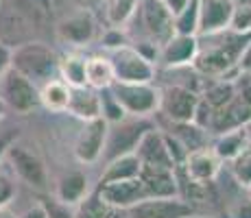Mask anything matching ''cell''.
<instances>
[{
  "label": "cell",
  "instance_id": "6da1fadb",
  "mask_svg": "<svg viewBox=\"0 0 251 218\" xmlns=\"http://www.w3.org/2000/svg\"><path fill=\"white\" fill-rule=\"evenodd\" d=\"M249 40L251 33L231 31V35H225V40L219 44H210L207 48H201L199 44V52H197V59L192 61V66L203 76H214V79L225 76L236 68L240 52H243V48L247 46Z\"/></svg>",
  "mask_w": 251,
  "mask_h": 218
},
{
  "label": "cell",
  "instance_id": "7a4b0ae2",
  "mask_svg": "<svg viewBox=\"0 0 251 218\" xmlns=\"http://www.w3.org/2000/svg\"><path fill=\"white\" fill-rule=\"evenodd\" d=\"M59 57L55 50L42 42H26L18 48H11V68L31 79L37 87L55 79Z\"/></svg>",
  "mask_w": 251,
  "mask_h": 218
},
{
  "label": "cell",
  "instance_id": "3957f363",
  "mask_svg": "<svg viewBox=\"0 0 251 218\" xmlns=\"http://www.w3.org/2000/svg\"><path fill=\"white\" fill-rule=\"evenodd\" d=\"M153 127H155V122H153L151 118H140V116L123 118L120 122L109 124L100 159L107 164L109 159H116V157H120V155L136 153L138 142L142 140V135Z\"/></svg>",
  "mask_w": 251,
  "mask_h": 218
},
{
  "label": "cell",
  "instance_id": "277c9868",
  "mask_svg": "<svg viewBox=\"0 0 251 218\" xmlns=\"http://www.w3.org/2000/svg\"><path fill=\"white\" fill-rule=\"evenodd\" d=\"M112 94L116 96L127 116H140V118H151L160 109V87L153 83H123L114 81L109 85Z\"/></svg>",
  "mask_w": 251,
  "mask_h": 218
},
{
  "label": "cell",
  "instance_id": "5b68a950",
  "mask_svg": "<svg viewBox=\"0 0 251 218\" xmlns=\"http://www.w3.org/2000/svg\"><path fill=\"white\" fill-rule=\"evenodd\" d=\"M0 96H2L7 109H13L16 114H31L33 109L40 107V87L26 79L18 70L9 68L0 79Z\"/></svg>",
  "mask_w": 251,
  "mask_h": 218
},
{
  "label": "cell",
  "instance_id": "8992f818",
  "mask_svg": "<svg viewBox=\"0 0 251 218\" xmlns=\"http://www.w3.org/2000/svg\"><path fill=\"white\" fill-rule=\"evenodd\" d=\"M7 159L11 164V170L18 174V179H22L28 188L33 190L46 192L50 186V179H48V170L44 159L40 157L33 148H28L26 144H18L13 142L7 151Z\"/></svg>",
  "mask_w": 251,
  "mask_h": 218
},
{
  "label": "cell",
  "instance_id": "52a82bcc",
  "mask_svg": "<svg viewBox=\"0 0 251 218\" xmlns=\"http://www.w3.org/2000/svg\"><path fill=\"white\" fill-rule=\"evenodd\" d=\"M109 59L114 66L116 81H123V83H153L155 81V64H151L129 44L114 50Z\"/></svg>",
  "mask_w": 251,
  "mask_h": 218
},
{
  "label": "cell",
  "instance_id": "ba28073f",
  "mask_svg": "<svg viewBox=\"0 0 251 218\" xmlns=\"http://www.w3.org/2000/svg\"><path fill=\"white\" fill-rule=\"evenodd\" d=\"M138 13L142 18V26L149 35V42L162 48L175 35V16L168 11L162 0H140Z\"/></svg>",
  "mask_w": 251,
  "mask_h": 218
},
{
  "label": "cell",
  "instance_id": "9c48e42d",
  "mask_svg": "<svg viewBox=\"0 0 251 218\" xmlns=\"http://www.w3.org/2000/svg\"><path fill=\"white\" fill-rule=\"evenodd\" d=\"M199 92L186 85H166L160 90V109L157 111H162L171 122H190L197 103H199Z\"/></svg>",
  "mask_w": 251,
  "mask_h": 218
},
{
  "label": "cell",
  "instance_id": "30bf717a",
  "mask_svg": "<svg viewBox=\"0 0 251 218\" xmlns=\"http://www.w3.org/2000/svg\"><path fill=\"white\" fill-rule=\"evenodd\" d=\"M195 214V205L183 196L144 198L133 207H129L131 218H192Z\"/></svg>",
  "mask_w": 251,
  "mask_h": 218
},
{
  "label": "cell",
  "instance_id": "8fae6325",
  "mask_svg": "<svg viewBox=\"0 0 251 218\" xmlns=\"http://www.w3.org/2000/svg\"><path fill=\"white\" fill-rule=\"evenodd\" d=\"M107 120L99 118L94 120H88L83 124V129L79 131L76 135V142H75V157L76 162L85 164H96L100 159V153H103V146H105V138H107Z\"/></svg>",
  "mask_w": 251,
  "mask_h": 218
},
{
  "label": "cell",
  "instance_id": "7c38bea8",
  "mask_svg": "<svg viewBox=\"0 0 251 218\" xmlns=\"http://www.w3.org/2000/svg\"><path fill=\"white\" fill-rule=\"evenodd\" d=\"M96 192L100 194L107 205H112L114 210H129L136 203L147 198L144 186L140 181V177L136 179H125V181H112V183H99Z\"/></svg>",
  "mask_w": 251,
  "mask_h": 218
},
{
  "label": "cell",
  "instance_id": "4fadbf2b",
  "mask_svg": "<svg viewBox=\"0 0 251 218\" xmlns=\"http://www.w3.org/2000/svg\"><path fill=\"white\" fill-rule=\"evenodd\" d=\"M234 7V0H199V31H197V35H214V33L227 31Z\"/></svg>",
  "mask_w": 251,
  "mask_h": 218
},
{
  "label": "cell",
  "instance_id": "5bb4252c",
  "mask_svg": "<svg viewBox=\"0 0 251 218\" xmlns=\"http://www.w3.org/2000/svg\"><path fill=\"white\" fill-rule=\"evenodd\" d=\"M199 52V37L197 35H181L175 33L164 46L160 48V64L164 68H183L192 66Z\"/></svg>",
  "mask_w": 251,
  "mask_h": 218
},
{
  "label": "cell",
  "instance_id": "9a60e30c",
  "mask_svg": "<svg viewBox=\"0 0 251 218\" xmlns=\"http://www.w3.org/2000/svg\"><path fill=\"white\" fill-rule=\"evenodd\" d=\"M140 181L144 186L147 198L179 196V183H177V174L173 168L142 164V168H140Z\"/></svg>",
  "mask_w": 251,
  "mask_h": 218
},
{
  "label": "cell",
  "instance_id": "2e32d148",
  "mask_svg": "<svg viewBox=\"0 0 251 218\" xmlns=\"http://www.w3.org/2000/svg\"><path fill=\"white\" fill-rule=\"evenodd\" d=\"M247 120H251V105L236 94L227 105H223L221 109H214V116H212L210 122V133L219 135L225 133V131L240 129Z\"/></svg>",
  "mask_w": 251,
  "mask_h": 218
},
{
  "label": "cell",
  "instance_id": "e0dca14e",
  "mask_svg": "<svg viewBox=\"0 0 251 218\" xmlns=\"http://www.w3.org/2000/svg\"><path fill=\"white\" fill-rule=\"evenodd\" d=\"M136 155L140 157L142 164H149V166H164V168H173V170H175V162H173L171 153H168L164 131H160L157 127L149 129L147 133L142 135V140L138 142Z\"/></svg>",
  "mask_w": 251,
  "mask_h": 218
},
{
  "label": "cell",
  "instance_id": "ac0fdd59",
  "mask_svg": "<svg viewBox=\"0 0 251 218\" xmlns=\"http://www.w3.org/2000/svg\"><path fill=\"white\" fill-rule=\"evenodd\" d=\"M179 170L192 181L212 183L221 170V159L216 157L210 146H205L199 148V151L188 153L186 162H183V166H179Z\"/></svg>",
  "mask_w": 251,
  "mask_h": 218
},
{
  "label": "cell",
  "instance_id": "d6986e66",
  "mask_svg": "<svg viewBox=\"0 0 251 218\" xmlns=\"http://www.w3.org/2000/svg\"><path fill=\"white\" fill-rule=\"evenodd\" d=\"M96 35V20L90 11H79L75 16L66 18L57 26V37L72 46H85Z\"/></svg>",
  "mask_w": 251,
  "mask_h": 218
},
{
  "label": "cell",
  "instance_id": "ffe728a7",
  "mask_svg": "<svg viewBox=\"0 0 251 218\" xmlns=\"http://www.w3.org/2000/svg\"><path fill=\"white\" fill-rule=\"evenodd\" d=\"M68 114H72L75 118L83 120H94L100 116V96L99 90L90 85H81V87H70V100H68Z\"/></svg>",
  "mask_w": 251,
  "mask_h": 218
},
{
  "label": "cell",
  "instance_id": "44dd1931",
  "mask_svg": "<svg viewBox=\"0 0 251 218\" xmlns=\"http://www.w3.org/2000/svg\"><path fill=\"white\" fill-rule=\"evenodd\" d=\"M88 194H90V179L79 170H72L68 174H64V177L57 181L55 198L61 203H66V205H70V207L79 205Z\"/></svg>",
  "mask_w": 251,
  "mask_h": 218
},
{
  "label": "cell",
  "instance_id": "7402d4cb",
  "mask_svg": "<svg viewBox=\"0 0 251 218\" xmlns=\"http://www.w3.org/2000/svg\"><path fill=\"white\" fill-rule=\"evenodd\" d=\"M140 168L142 162L136 153H127L120 155L116 159H109L105 164V170L100 174L99 183H112V181H125V179H136L140 177Z\"/></svg>",
  "mask_w": 251,
  "mask_h": 218
},
{
  "label": "cell",
  "instance_id": "603a6c76",
  "mask_svg": "<svg viewBox=\"0 0 251 218\" xmlns=\"http://www.w3.org/2000/svg\"><path fill=\"white\" fill-rule=\"evenodd\" d=\"M168 133L175 135L188 153L210 146V131L195 124L192 120L190 122H171V131Z\"/></svg>",
  "mask_w": 251,
  "mask_h": 218
},
{
  "label": "cell",
  "instance_id": "cb8c5ba5",
  "mask_svg": "<svg viewBox=\"0 0 251 218\" xmlns=\"http://www.w3.org/2000/svg\"><path fill=\"white\" fill-rule=\"evenodd\" d=\"M245 144H247V135H245L243 127H240V129L225 131V133L214 135L210 148L214 151V155L221 159V162H231L236 155L243 151Z\"/></svg>",
  "mask_w": 251,
  "mask_h": 218
},
{
  "label": "cell",
  "instance_id": "d4e9b609",
  "mask_svg": "<svg viewBox=\"0 0 251 218\" xmlns=\"http://www.w3.org/2000/svg\"><path fill=\"white\" fill-rule=\"evenodd\" d=\"M68 100H70V85H66L61 79H50L44 85H40V103L48 111L61 114V111L68 109Z\"/></svg>",
  "mask_w": 251,
  "mask_h": 218
},
{
  "label": "cell",
  "instance_id": "484cf974",
  "mask_svg": "<svg viewBox=\"0 0 251 218\" xmlns=\"http://www.w3.org/2000/svg\"><path fill=\"white\" fill-rule=\"evenodd\" d=\"M116 81L114 66L109 57H90L85 59V83L94 90H105Z\"/></svg>",
  "mask_w": 251,
  "mask_h": 218
},
{
  "label": "cell",
  "instance_id": "4316f807",
  "mask_svg": "<svg viewBox=\"0 0 251 218\" xmlns=\"http://www.w3.org/2000/svg\"><path fill=\"white\" fill-rule=\"evenodd\" d=\"M57 74L61 76L66 85L70 87H81L85 83V57L81 55H61L59 66H57Z\"/></svg>",
  "mask_w": 251,
  "mask_h": 218
},
{
  "label": "cell",
  "instance_id": "83f0119b",
  "mask_svg": "<svg viewBox=\"0 0 251 218\" xmlns=\"http://www.w3.org/2000/svg\"><path fill=\"white\" fill-rule=\"evenodd\" d=\"M138 4H140V0H103L105 20H107L109 26L123 28L125 24L136 16Z\"/></svg>",
  "mask_w": 251,
  "mask_h": 218
},
{
  "label": "cell",
  "instance_id": "f1b7e54d",
  "mask_svg": "<svg viewBox=\"0 0 251 218\" xmlns=\"http://www.w3.org/2000/svg\"><path fill=\"white\" fill-rule=\"evenodd\" d=\"M236 96V85L231 79H214L210 85L203 90L201 98L210 105L212 109H221L223 105H227Z\"/></svg>",
  "mask_w": 251,
  "mask_h": 218
},
{
  "label": "cell",
  "instance_id": "f546056e",
  "mask_svg": "<svg viewBox=\"0 0 251 218\" xmlns=\"http://www.w3.org/2000/svg\"><path fill=\"white\" fill-rule=\"evenodd\" d=\"M199 31V0H190L175 16V33L197 35Z\"/></svg>",
  "mask_w": 251,
  "mask_h": 218
},
{
  "label": "cell",
  "instance_id": "4dcf8cb0",
  "mask_svg": "<svg viewBox=\"0 0 251 218\" xmlns=\"http://www.w3.org/2000/svg\"><path fill=\"white\" fill-rule=\"evenodd\" d=\"M229 170H231V174H234L236 183L247 190V188L251 186V142L245 144L243 151L229 162Z\"/></svg>",
  "mask_w": 251,
  "mask_h": 218
},
{
  "label": "cell",
  "instance_id": "1f68e13d",
  "mask_svg": "<svg viewBox=\"0 0 251 218\" xmlns=\"http://www.w3.org/2000/svg\"><path fill=\"white\" fill-rule=\"evenodd\" d=\"M99 96H100V118L107 120V124L120 122L123 118H127V111L123 109V105H120L118 100H116V96L112 94L109 87L99 90Z\"/></svg>",
  "mask_w": 251,
  "mask_h": 218
},
{
  "label": "cell",
  "instance_id": "d6a6232c",
  "mask_svg": "<svg viewBox=\"0 0 251 218\" xmlns=\"http://www.w3.org/2000/svg\"><path fill=\"white\" fill-rule=\"evenodd\" d=\"M229 31L251 33V4L249 2L236 4L234 7V13H231V20H229Z\"/></svg>",
  "mask_w": 251,
  "mask_h": 218
},
{
  "label": "cell",
  "instance_id": "836d02e7",
  "mask_svg": "<svg viewBox=\"0 0 251 218\" xmlns=\"http://www.w3.org/2000/svg\"><path fill=\"white\" fill-rule=\"evenodd\" d=\"M40 203L46 210V218H75L72 207L57 201V198H40Z\"/></svg>",
  "mask_w": 251,
  "mask_h": 218
},
{
  "label": "cell",
  "instance_id": "e575fe53",
  "mask_svg": "<svg viewBox=\"0 0 251 218\" xmlns=\"http://www.w3.org/2000/svg\"><path fill=\"white\" fill-rule=\"evenodd\" d=\"M127 35H125L120 28H116V26H109L107 31L103 33V37H100V46L103 48H107V50H118V48H123V46H127Z\"/></svg>",
  "mask_w": 251,
  "mask_h": 218
},
{
  "label": "cell",
  "instance_id": "d590c367",
  "mask_svg": "<svg viewBox=\"0 0 251 218\" xmlns=\"http://www.w3.org/2000/svg\"><path fill=\"white\" fill-rule=\"evenodd\" d=\"M13 198H16V183L9 174L0 172V210H4Z\"/></svg>",
  "mask_w": 251,
  "mask_h": 218
},
{
  "label": "cell",
  "instance_id": "8d00e7d4",
  "mask_svg": "<svg viewBox=\"0 0 251 218\" xmlns=\"http://www.w3.org/2000/svg\"><path fill=\"white\" fill-rule=\"evenodd\" d=\"M212 116H214V109L210 107V105L205 103L203 98L199 96V103H197V109H195V116H192V122L199 124V127H203L210 131V122H212Z\"/></svg>",
  "mask_w": 251,
  "mask_h": 218
},
{
  "label": "cell",
  "instance_id": "74e56055",
  "mask_svg": "<svg viewBox=\"0 0 251 218\" xmlns=\"http://www.w3.org/2000/svg\"><path fill=\"white\" fill-rule=\"evenodd\" d=\"M236 70L245 72V74H251V40L247 42V46L243 48V52H240L238 64H236Z\"/></svg>",
  "mask_w": 251,
  "mask_h": 218
},
{
  "label": "cell",
  "instance_id": "f35d334b",
  "mask_svg": "<svg viewBox=\"0 0 251 218\" xmlns=\"http://www.w3.org/2000/svg\"><path fill=\"white\" fill-rule=\"evenodd\" d=\"M16 140H18V129H13V131H9V133H2V135H0V159L7 157L9 146H11Z\"/></svg>",
  "mask_w": 251,
  "mask_h": 218
},
{
  "label": "cell",
  "instance_id": "ab89813d",
  "mask_svg": "<svg viewBox=\"0 0 251 218\" xmlns=\"http://www.w3.org/2000/svg\"><path fill=\"white\" fill-rule=\"evenodd\" d=\"M9 68H11V48L4 42H0V79H2V74Z\"/></svg>",
  "mask_w": 251,
  "mask_h": 218
},
{
  "label": "cell",
  "instance_id": "60d3db41",
  "mask_svg": "<svg viewBox=\"0 0 251 218\" xmlns=\"http://www.w3.org/2000/svg\"><path fill=\"white\" fill-rule=\"evenodd\" d=\"M18 218H46V210H44L42 203H35V205H31L22 216H18Z\"/></svg>",
  "mask_w": 251,
  "mask_h": 218
},
{
  "label": "cell",
  "instance_id": "b9f144b4",
  "mask_svg": "<svg viewBox=\"0 0 251 218\" xmlns=\"http://www.w3.org/2000/svg\"><path fill=\"white\" fill-rule=\"evenodd\" d=\"M234 218H251V198L238 203L234 210Z\"/></svg>",
  "mask_w": 251,
  "mask_h": 218
},
{
  "label": "cell",
  "instance_id": "7bdbcfd3",
  "mask_svg": "<svg viewBox=\"0 0 251 218\" xmlns=\"http://www.w3.org/2000/svg\"><path fill=\"white\" fill-rule=\"evenodd\" d=\"M162 2L166 4V9L173 13V16H177V13H179L181 9L186 7L188 2H190V0H162Z\"/></svg>",
  "mask_w": 251,
  "mask_h": 218
},
{
  "label": "cell",
  "instance_id": "ee69618b",
  "mask_svg": "<svg viewBox=\"0 0 251 218\" xmlns=\"http://www.w3.org/2000/svg\"><path fill=\"white\" fill-rule=\"evenodd\" d=\"M243 131H245V135H247V142H251V120H247V122L243 124Z\"/></svg>",
  "mask_w": 251,
  "mask_h": 218
},
{
  "label": "cell",
  "instance_id": "f6af8a7d",
  "mask_svg": "<svg viewBox=\"0 0 251 218\" xmlns=\"http://www.w3.org/2000/svg\"><path fill=\"white\" fill-rule=\"evenodd\" d=\"M4 111H7V105H4L2 96H0V120H2V118H4Z\"/></svg>",
  "mask_w": 251,
  "mask_h": 218
},
{
  "label": "cell",
  "instance_id": "bcb514c9",
  "mask_svg": "<svg viewBox=\"0 0 251 218\" xmlns=\"http://www.w3.org/2000/svg\"><path fill=\"white\" fill-rule=\"evenodd\" d=\"M0 218H16V216H11V214H7V212L0 210Z\"/></svg>",
  "mask_w": 251,
  "mask_h": 218
},
{
  "label": "cell",
  "instance_id": "7dc6e473",
  "mask_svg": "<svg viewBox=\"0 0 251 218\" xmlns=\"http://www.w3.org/2000/svg\"><path fill=\"white\" fill-rule=\"evenodd\" d=\"M247 196H249V198H251V186H249V188H247Z\"/></svg>",
  "mask_w": 251,
  "mask_h": 218
},
{
  "label": "cell",
  "instance_id": "c3c4849f",
  "mask_svg": "<svg viewBox=\"0 0 251 218\" xmlns=\"http://www.w3.org/2000/svg\"><path fill=\"white\" fill-rule=\"evenodd\" d=\"M76 2H81V4H85V2H90V0H76Z\"/></svg>",
  "mask_w": 251,
  "mask_h": 218
},
{
  "label": "cell",
  "instance_id": "681fc988",
  "mask_svg": "<svg viewBox=\"0 0 251 218\" xmlns=\"http://www.w3.org/2000/svg\"><path fill=\"white\" fill-rule=\"evenodd\" d=\"M192 218H207V216H197V214H195V216H192Z\"/></svg>",
  "mask_w": 251,
  "mask_h": 218
}]
</instances>
